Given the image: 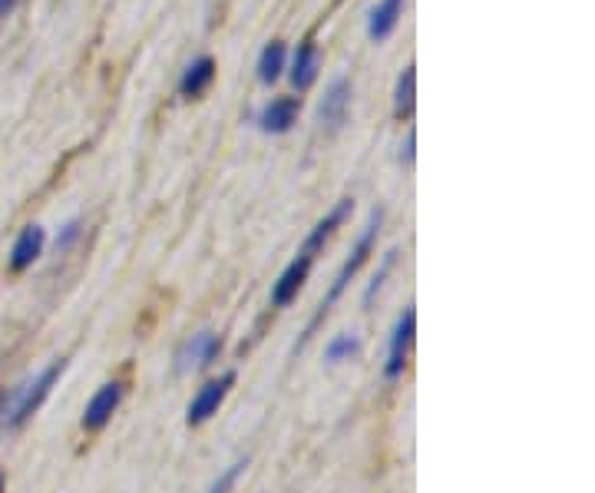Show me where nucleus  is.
Returning a JSON list of instances; mask_svg holds the SVG:
<instances>
[{"label":"nucleus","instance_id":"4be33fe9","mask_svg":"<svg viewBox=\"0 0 595 493\" xmlns=\"http://www.w3.org/2000/svg\"><path fill=\"white\" fill-rule=\"evenodd\" d=\"M0 493H4V477H0Z\"/></svg>","mask_w":595,"mask_h":493},{"label":"nucleus","instance_id":"20e7f679","mask_svg":"<svg viewBox=\"0 0 595 493\" xmlns=\"http://www.w3.org/2000/svg\"><path fill=\"white\" fill-rule=\"evenodd\" d=\"M414 331H417V312L414 305H407L404 312H400L397 325L391 331V345H387V364H384V374L387 378H400L407 368V355H410V345H414Z\"/></svg>","mask_w":595,"mask_h":493},{"label":"nucleus","instance_id":"dca6fc26","mask_svg":"<svg viewBox=\"0 0 595 493\" xmlns=\"http://www.w3.org/2000/svg\"><path fill=\"white\" fill-rule=\"evenodd\" d=\"M357 351H361V338H357V335H334L328 341V348H324V361H328V364L351 361Z\"/></svg>","mask_w":595,"mask_h":493},{"label":"nucleus","instance_id":"9d476101","mask_svg":"<svg viewBox=\"0 0 595 493\" xmlns=\"http://www.w3.org/2000/svg\"><path fill=\"white\" fill-rule=\"evenodd\" d=\"M318 70H321V50L315 40H301L298 50H295V60H291L288 67V77H291V87L295 90H308L311 83L318 80Z\"/></svg>","mask_w":595,"mask_h":493},{"label":"nucleus","instance_id":"f03ea898","mask_svg":"<svg viewBox=\"0 0 595 493\" xmlns=\"http://www.w3.org/2000/svg\"><path fill=\"white\" fill-rule=\"evenodd\" d=\"M67 368V361H50L47 368L37 371L34 378H27L20 388L10 391V398L0 407V427H7V431H17L20 424H27V417L37 411V407L50 398L53 384Z\"/></svg>","mask_w":595,"mask_h":493},{"label":"nucleus","instance_id":"ddd939ff","mask_svg":"<svg viewBox=\"0 0 595 493\" xmlns=\"http://www.w3.org/2000/svg\"><path fill=\"white\" fill-rule=\"evenodd\" d=\"M212 80H215V60L212 57H196L186 70H182L179 93L186 96V100H196V96H202L212 87Z\"/></svg>","mask_w":595,"mask_h":493},{"label":"nucleus","instance_id":"7ed1b4c3","mask_svg":"<svg viewBox=\"0 0 595 493\" xmlns=\"http://www.w3.org/2000/svg\"><path fill=\"white\" fill-rule=\"evenodd\" d=\"M381 225H384V209H374V212H371V222L364 225L361 239L354 242V249H351V255H348V262L341 265V272L334 275V282H331V288H328V295L321 298L318 312H315V318H311V325H308V335L321 325L324 315H328L331 308L338 305V298L344 295V288L351 285V278H354L357 272H361V265L367 262V255H371V249H374V239H377V235H381ZM308 335H305V338H308Z\"/></svg>","mask_w":595,"mask_h":493},{"label":"nucleus","instance_id":"0eeeda50","mask_svg":"<svg viewBox=\"0 0 595 493\" xmlns=\"http://www.w3.org/2000/svg\"><path fill=\"white\" fill-rule=\"evenodd\" d=\"M123 394L126 388L119 381H110V384H103L100 391L93 394L90 401H86V411H83V431H103L106 424H110V417L119 411V404H123Z\"/></svg>","mask_w":595,"mask_h":493},{"label":"nucleus","instance_id":"9b49d317","mask_svg":"<svg viewBox=\"0 0 595 493\" xmlns=\"http://www.w3.org/2000/svg\"><path fill=\"white\" fill-rule=\"evenodd\" d=\"M43 245H47V232H43L40 225H27V229H20L14 249H10V272H27L30 265L40 259Z\"/></svg>","mask_w":595,"mask_h":493},{"label":"nucleus","instance_id":"a211bd4d","mask_svg":"<svg viewBox=\"0 0 595 493\" xmlns=\"http://www.w3.org/2000/svg\"><path fill=\"white\" fill-rule=\"evenodd\" d=\"M242 470H245V460H238V464H232L219 480H215V484L209 487V493H232L235 480H238V474H242Z\"/></svg>","mask_w":595,"mask_h":493},{"label":"nucleus","instance_id":"39448f33","mask_svg":"<svg viewBox=\"0 0 595 493\" xmlns=\"http://www.w3.org/2000/svg\"><path fill=\"white\" fill-rule=\"evenodd\" d=\"M232 384H235V371H225L222 378H215L209 381L205 388H199V394L192 398L189 404V411H186V421L196 427V424H205L212 414H219V407L222 401L229 398V391H232Z\"/></svg>","mask_w":595,"mask_h":493},{"label":"nucleus","instance_id":"2eb2a0df","mask_svg":"<svg viewBox=\"0 0 595 493\" xmlns=\"http://www.w3.org/2000/svg\"><path fill=\"white\" fill-rule=\"evenodd\" d=\"M285 70H288V47L281 44V40L265 44L262 57H258V80H262L265 87H272V83L281 80V73Z\"/></svg>","mask_w":595,"mask_h":493},{"label":"nucleus","instance_id":"f3484780","mask_svg":"<svg viewBox=\"0 0 595 493\" xmlns=\"http://www.w3.org/2000/svg\"><path fill=\"white\" fill-rule=\"evenodd\" d=\"M394 262H397V249H391V252H387L384 259H381V269H377V275L371 278V285H367V292H364V308H371L374 298L381 295V288H384V282H387V275H391Z\"/></svg>","mask_w":595,"mask_h":493},{"label":"nucleus","instance_id":"6ab92c4d","mask_svg":"<svg viewBox=\"0 0 595 493\" xmlns=\"http://www.w3.org/2000/svg\"><path fill=\"white\" fill-rule=\"evenodd\" d=\"M80 219H70L67 225H63V232L57 235V242H53V245H57V252H70L73 249V242H77L80 239Z\"/></svg>","mask_w":595,"mask_h":493},{"label":"nucleus","instance_id":"f257e3e1","mask_svg":"<svg viewBox=\"0 0 595 493\" xmlns=\"http://www.w3.org/2000/svg\"><path fill=\"white\" fill-rule=\"evenodd\" d=\"M348 212H351V199H341L338 206H334L328 216H324L315 229L308 232V239L305 245L298 249L295 259L288 262V269L278 275V282L272 285V305L275 308H288L291 302L298 298V292L305 288L308 282V272H311V265H315L318 259V252H324V245H328V239L334 232H338V225L348 219Z\"/></svg>","mask_w":595,"mask_h":493},{"label":"nucleus","instance_id":"412c9836","mask_svg":"<svg viewBox=\"0 0 595 493\" xmlns=\"http://www.w3.org/2000/svg\"><path fill=\"white\" fill-rule=\"evenodd\" d=\"M14 7H17V0H0V20L14 14Z\"/></svg>","mask_w":595,"mask_h":493},{"label":"nucleus","instance_id":"f8f14e48","mask_svg":"<svg viewBox=\"0 0 595 493\" xmlns=\"http://www.w3.org/2000/svg\"><path fill=\"white\" fill-rule=\"evenodd\" d=\"M400 17H404V0H377L371 17H367V37L381 44L397 30Z\"/></svg>","mask_w":595,"mask_h":493},{"label":"nucleus","instance_id":"aec40b11","mask_svg":"<svg viewBox=\"0 0 595 493\" xmlns=\"http://www.w3.org/2000/svg\"><path fill=\"white\" fill-rule=\"evenodd\" d=\"M414 143H417V136H414V130H410L407 139H404V146H400V163H404V166H414Z\"/></svg>","mask_w":595,"mask_h":493},{"label":"nucleus","instance_id":"423d86ee","mask_svg":"<svg viewBox=\"0 0 595 493\" xmlns=\"http://www.w3.org/2000/svg\"><path fill=\"white\" fill-rule=\"evenodd\" d=\"M219 348H222V341H219L215 331H199V335H192L186 345L179 348L176 371L179 374H192V371L209 368V364L219 358Z\"/></svg>","mask_w":595,"mask_h":493},{"label":"nucleus","instance_id":"4468645a","mask_svg":"<svg viewBox=\"0 0 595 493\" xmlns=\"http://www.w3.org/2000/svg\"><path fill=\"white\" fill-rule=\"evenodd\" d=\"M414 103H417V67L407 63V67L400 70L397 87H394V116L397 120H410V116H414Z\"/></svg>","mask_w":595,"mask_h":493},{"label":"nucleus","instance_id":"6e6552de","mask_svg":"<svg viewBox=\"0 0 595 493\" xmlns=\"http://www.w3.org/2000/svg\"><path fill=\"white\" fill-rule=\"evenodd\" d=\"M351 77H334L328 83V90H324V100L318 106V123L321 130L334 133L338 126L344 123V116H348V106H351Z\"/></svg>","mask_w":595,"mask_h":493},{"label":"nucleus","instance_id":"1a4fd4ad","mask_svg":"<svg viewBox=\"0 0 595 493\" xmlns=\"http://www.w3.org/2000/svg\"><path fill=\"white\" fill-rule=\"evenodd\" d=\"M298 113H301V103L295 96H278V100L265 103L262 110H258V130L268 133V136H281L288 133L291 126L298 123Z\"/></svg>","mask_w":595,"mask_h":493}]
</instances>
